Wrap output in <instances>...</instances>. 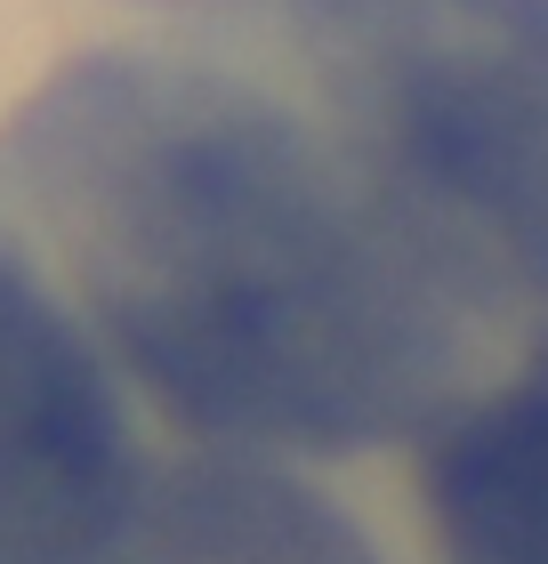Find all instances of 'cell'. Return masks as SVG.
Masks as SVG:
<instances>
[{
  "label": "cell",
  "instance_id": "6da1fadb",
  "mask_svg": "<svg viewBox=\"0 0 548 564\" xmlns=\"http://www.w3.org/2000/svg\"><path fill=\"white\" fill-rule=\"evenodd\" d=\"M82 323L211 452H372L468 403L501 323L363 153L243 73L89 57L24 113Z\"/></svg>",
  "mask_w": 548,
  "mask_h": 564
},
{
  "label": "cell",
  "instance_id": "7a4b0ae2",
  "mask_svg": "<svg viewBox=\"0 0 548 564\" xmlns=\"http://www.w3.org/2000/svg\"><path fill=\"white\" fill-rule=\"evenodd\" d=\"M331 130L501 306L548 315V0H282Z\"/></svg>",
  "mask_w": 548,
  "mask_h": 564
},
{
  "label": "cell",
  "instance_id": "3957f363",
  "mask_svg": "<svg viewBox=\"0 0 548 564\" xmlns=\"http://www.w3.org/2000/svg\"><path fill=\"white\" fill-rule=\"evenodd\" d=\"M138 484V444L82 315L0 250V564H97Z\"/></svg>",
  "mask_w": 548,
  "mask_h": 564
},
{
  "label": "cell",
  "instance_id": "277c9868",
  "mask_svg": "<svg viewBox=\"0 0 548 564\" xmlns=\"http://www.w3.org/2000/svg\"><path fill=\"white\" fill-rule=\"evenodd\" d=\"M97 564H379L363 524L250 452L153 468Z\"/></svg>",
  "mask_w": 548,
  "mask_h": 564
},
{
  "label": "cell",
  "instance_id": "5b68a950",
  "mask_svg": "<svg viewBox=\"0 0 548 564\" xmlns=\"http://www.w3.org/2000/svg\"><path fill=\"white\" fill-rule=\"evenodd\" d=\"M428 524L443 564H548V339L436 427Z\"/></svg>",
  "mask_w": 548,
  "mask_h": 564
}]
</instances>
